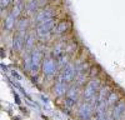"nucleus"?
I'll return each mask as SVG.
<instances>
[{"mask_svg":"<svg viewBox=\"0 0 125 120\" xmlns=\"http://www.w3.org/2000/svg\"><path fill=\"white\" fill-rule=\"evenodd\" d=\"M68 28H69V24L66 21H61V23H59V25L56 28V33H59V34L64 33V31H66Z\"/></svg>","mask_w":125,"mask_h":120,"instance_id":"ddd939ff","label":"nucleus"},{"mask_svg":"<svg viewBox=\"0 0 125 120\" xmlns=\"http://www.w3.org/2000/svg\"><path fill=\"white\" fill-rule=\"evenodd\" d=\"M20 10H21V5H16V6H14L13 11H11V15L16 18V16L20 14Z\"/></svg>","mask_w":125,"mask_h":120,"instance_id":"a211bd4d","label":"nucleus"},{"mask_svg":"<svg viewBox=\"0 0 125 120\" xmlns=\"http://www.w3.org/2000/svg\"><path fill=\"white\" fill-rule=\"evenodd\" d=\"M54 28V20L53 18L51 19H48V20H44L43 23H40L36 28V34L40 36V38H44L46 35H49L50 30Z\"/></svg>","mask_w":125,"mask_h":120,"instance_id":"f257e3e1","label":"nucleus"},{"mask_svg":"<svg viewBox=\"0 0 125 120\" xmlns=\"http://www.w3.org/2000/svg\"><path fill=\"white\" fill-rule=\"evenodd\" d=\"M24 36H23V33H20L18 36H15V39H14V45H15V48L18 49V50H20L23 48V44H24Z\"/></svg>","mask_w":125,"mask_h":120,"instance_id":"9d476101","label":"nucleus"},{"mask_svg":"<svg viewBox=\"0 0 125 120\" xmlns=\"http://www.w3.org/2000/svg\"><path fill=\"white\" fill-rule=\"evenodd\" d=\"M100 120H109V119H108V118H106V116H104V118H101V119H100Z\"/></svg>","mask_w":125,"mask_h":120,"instance_id":"412c9836","label":"nucleus"},{"mask_svg":"<svg viewBox=\"0 0 125 120\" xmlns=\"http://www.w3.org/2000/svg\"><path fill=\"white\" fill-rule=\"evenodd\" d=\"M78 94H79V89H78L76 86H73V88L70 89V91H68L66 98H70V99H73V100H76Z\"/></svg>","mask_w":125,"mask_h":120,"instance_id":"f8f14e48","label":"nucleus"},{"mask_svg":"<svg viewBox=\"0 0 125 120\" xmlns=\"http://www.w3.org/2000/svg\"><path fill=\"white\" fill-rule=\"evenodd\" d=\"M65 84H64V81H59L56 85H55V94L59 96V95H61L62 93H65Z\"/></svg>","mask_w":125,"mask_h":120,"instance_id":"9b49d317","label":"nucleus"},{"mask_svg":"<svg viewBox=\"0 0 125 120\" xmlns=\"http://www.w3.org/2000/svg\"><path fill=\"white\" fill-rule=\"evenodd\" d=\"M25 41H26V48H31V46H33V44H34V35L33 34H31V35H29V38L25 40Z\"/></svg>","mask_w":125,"mask_h":120,"instance_id":"f3484780","label":"nucleus"},{"mask_svg":"<svg viewBox=\"0 0 125 120\" xmlns=\"http://www.w3.org/2000/svg\"><path fill=\"white\" fill-rule=\"evenodd\" d=\"M74 103H75V100H73V99H70V98H66V101H65V104H66L69 108H71L73 105H74Z\"/></svg>","mask_w":125,"mask_h":120,"instance_id":"6ab92c4d","label":"nucleus"},{"mask_svg":"<svg viewBox=\"0 0 125 120\" xmlns=\"http://www.w3.org/2000/svg\"><path fill=\"white\" fill-rule=\"evenodd\" d=\"M36 6H38V3L35 1V0H31V1L28 4L26 9H28V11H29V13H33V11H35Z\"/></svg>","mask_w":125,"mask_h":120,"instance_id":"dca6fc26","label":"nucleus"},{"mask_svg":"<svg viewBox=\"0 0 125 120\" xmlns=\"http://www.w3.org/2000/svg\"><path fill=\"white\" fill-rule=\"evenodd\" d=\"M26 25H28V20H26V19L20 20L19 24H18V29H19V31H20V33H24V31H25Z\"/></svg>","mask_w":125,"mask_h":120,"instance_id":"2eb2a0df","label":"nucleus"},{"mask_svg":"<svg viewBox=\"0 0 125 120\" xmlns=\"http://www.w3.org/2000/svg\"><path fill=\"white\" fill-rule=\"evenodd\" d=\"M55 71V64L54 61H51V60H46L44 63V73L48 74V75H51Z\"/></svg>","mask_w":125,"mask_h":120,"instance_id":"6e6552de","label":"nucleus"},{"mask_svg":"<svg viewBox=\"0 0 125 120\" xmlns=\"http://www.w3.org/2000/svg\"><path fill=\"white\" fill-rule=\"evenodd\" d=\"M98 88H99V80H96V79L91 80V81L86 85V88H85V91H84L85 99L93 98L94 95H95V91L98 90Z\"/></svg>","mask_w":125,"mask_h":120,"instance_id":"7ed1b4c3","label":"nucleus"},{"mask_svg":"<svg viewBox=\"0 0 125 120\" xmlns=\"http://www.w3.org/2000/svg\"><path fill=\"white\" fill-rule=\"evenodd\" d=\"M91 111H93V106L89 104V103H85L83 104L79 109V114L83 119H89L90 115H91Z\"/></svg>","mask_w":125,"mask_h":120,"instance_id":"39448f33","label":"nucleus"},{"mask_svg":"<svg viewBox=\"0 0 125 120\" xmlns=\"http://www.w3.org/2000/svg\"><path fill=\"white\" fill-rule=\"evenodd\" d=\"M15 16H13L11 14H9L8 16H6V19H5V28L8 29V30H11L13 29V26H14V24H15Z\"/></svg>","mask_w":125,"mask_h":120,"instance_id":"1a4fd4ad","label":"nucleus"},{"mask_svg":"<svg viewBox=\"0 0 125 120\" xmlns=\"http://www.w3.org/2000/svg\"><path fill=\"white\" fill-rule=\"evenodd\" d=\"M16 1H21V0H16Z\"/></svg>","mask_w":125,"mask_h":120,"instance_id":"4be33fe9","label":"nucleus"},{"mask_svg":"<svg viewBox=\"0 0 125 120\" xmlns=\"http://www.w3.org/2000/svg\"><path fill=\"white\" fill-rule=\"evenodd\" d=\"M10 1H11V0H1V9H4V8H6L9 4H10Z\"/></svg>","mask_w":125,"mask_h":120,"instance_id":"aec40b11","label":"nucleus"},{"mask_svg":"<svg viewBox=\"0 0 125 120\" xmlns=\"http://www.w3.org/2000/svg\"><path fill=\"white\" fill-rule=\"evenodd\" d=\"M40 60H41V54L39 50H34V53L31 54V71L34 73V70H35V73H36V70L39 68V64H40Z\"/></svg>","mask_w":125,"mask_h":120,"instance_id":"20e7f679","label":"nucleus"},{"mask_svg":"<svg viewBox=\"0 0 125 120\" xmlns=\"http://www.w3.org/2000/svg\"><path fill=\"white\" fill-rule=\"evenodd\" d=\"M53 10H43V11H39V14L36 15L35 20L40 24V23H43L44 20H48V19H51L53 18Z\"/></svg>","mask_w":125,"mask_h":120,"instance_id":"423d86ee","label":"nucleus"},{"mask_svg":"<svg viewBox=\"0 0 125 120\" xmlns=\"http://www.w3.org/2000/svg\"><path fill=\"white\" fill-rule=\"evenodd\" d=\"M124 114H125V104H124V103H119V104L115 106V109H114L113 118H114V119H120Z\"/></svg>","mask_w":125,"mask_h":120,"instance_id":"0eeeda50","label":"nucleus"},{"mask_svg":"<svg viewBox=\"0 0 125 120\" xmlns=\"http://www.w3.org/2000/svg\"><path fill=\"white\" fill-rule=\"evenodd\" d=\"M74 76H75V66L69 64V65L65 66L64 70H62V73L60 75V81L62 80V81H65V83H69L74 79Z\"/></svg>","mask_w":125,"mask_h":120,"instance_id":"f03ea898","label":"nucleus"},{"mask_svg":"<svg viewBox=\"0 0 125 120\" xmlns=\"http://www.w3.org/2000/svg\"><path fill=\"white\" fill-rule=\"evenodd\" d=\"M116 100H118V95L115 93H110L109 96H108V100H106V104L108 105H113V104H115Z\"/></svg>","mask_w":125,"mask_h":120,"instance_id":"4468645a","label":"nucleus"}]
</instances>
